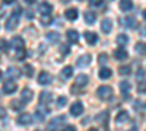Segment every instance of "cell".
Segmentation results:
<instances>
[{"mask_svg":"<svg viewBox=\"0 0 146 131\" xmlns=\"http://www.w3.org/2000/svg\"><path fill=\"white\" fill-rule=\"evenodd\" d=\"M98 96L101 99H104V101L110 99V98L113 96V89L110 88V86H100L98 88Z\"/></svg>","mask_w":146,"mask_h":131,"instance_id":"1","label":"cell"},{"mask_svg":"<svg viewBox=\"0 0 146 131\" xmlns=\"http://www.w3.org/2000/svg\"><path fill=\"white\" fill-rule=\"evenodd\" d=\"M16 89H18V86H16V83H15L13 80H12V79H9V80H6V82H5V85H3V92H5L6 95L13 93Z\"/></svg>","mask_w":146,"mask_h":131,"instance_id":"2","label":"cell"},{"mask_svg":"<svg viewBox=\"0 0 146 131\" xmlns=\"http://www.w3.org/2000/svg\"><path fill=\"white\" fill-rule=\"evenodd\" d=\"M120 23L123 26H126V28H131V29H135L136 26H137V22H136V19L135 18H131V16H127V18H123L120 20Z\"/></svg>","mask_w":146,"mask_h":131,"instance_id":"3","label":"cell"},{"mask_svg":"<svg viewBox=\"0 0 146 131\" xmlns=\"http://www.w3.org/2000/svg\"><path fill=\"white\" fill-rule=\"evenodd\" d=\"M18 23H19V16H15V15H12L7 20H6V29L9 31H13L16 26H18Z\"/></svg>","mask_w":146,"mask_h":131,"instance_id":"4","label":"cell"},{"mask_svg":"<svg viewBox=\"0 0 146 131\" xmlns=\"http://www.w3.org/2000/svg\"><path fill=\"white\" fill-rule=\"evenodd\" d=\"M82 112H83V105H82V102H75V103L70 106V114H72L73 117H79Z\"/></svg>","mask_w":146,"mask_h":131,"instance_id":"5","label":"cell"},{"mask_svg":"<svg viewBox=\"0 0 146 131\" xmlns=\"http://www.w3.org/2000/svg\"><path fill=\"white\" fill-rule=\"evenodd\" d=\"M53 80V77L50 76V73H47V71H41L40 76H38V83L40 85H50Z\"/></svg>","mask_w":146,"mask_h":131,"instance_id":"6","label":"cell"},{"mask_svg":"<svg viewBox=\"0 0 146 131\" xmlns=\"http://www.w3.org/2000/svg\"><path fill=\"white\" fill-rule=\"evenodd\" d=\"M31 122H32V117L27 112H23L18 117V124H21V125H29Z\"/></svg>","mask_w":146,"mask_h":131,"instance_id":"7","label":"cell"},{"mask_svg":"<svg viewBox=\"0 0 146 131\" xmlns=\"http://www.w3.org/2000/svg\"><path fill=\"white\" fill-rule=\"evenodd\" d=\"M40 101H41V103H42V105H48V103H50V102L53 101V93L47 92V90L41 92V95H40Z\"/></svg>","mask_w":146,"mask_h":131,"instance_id":"8","label":"cell"},{"mask_svg":"<svg viewBox=\"0 0 146 131\" xmlns=\"http://www.w3.org/2000/svg\"><path fill=\"white\" fill-rule=\"evenodd\" d=\"M129 121V114L126 112V111H121V112H118V115L115 117V122L118 124V125H121V124H126Z\"/></svg>","mask_w":146,"mask_h":131,"instance_id":"9","label":"cell"},{"mask_svg":"<svg viewBox=\"0 0 146 131\" xmlns=\"http://www.w3.org/2000/svg\"><path fill=\"white\" fill-rule=\"evenodd\" d=\"M38 10H40V13H41V15H50V13H51V10H53V7H51L50 3L42 2V3L40 5Z\"/></svg>","mask_w":146,"mask_h":131,"instance_id":"10","label":"cell"},{"mask_svg":"<svg viewBox=\"0 0 146 131\" xmlns=\"http://www.w3.org/2000/svg\"><path fill=\"white\" fill-rule=\"evenodd\" d=\"M23 45H25V42H23V39L21 37H13L12 38V47L18 51V50H22Z\"/></svg>","mask_w":146,"mask_h":131,"instance_id":"11","label":"cell"},{"mask_svg":"<svg viewBox=\"0 0 146 131\" xmlns=\"http://www.w3.org/2000/svg\"><path fill=\"white\" fill-rule=\"evenodd\" d=\"M67 39H69V42H72V44H76V42L79 41V34H78V31L69 29V31H67Z\"/></svg>","mask_w":146,"mask_h":131,"instance_id":"12","label":"cell"},{"mask_svg":"<svg viewBox=\"0 0 146 131\" xmlns=\"http://www.w3.org/2000/svg\"><path fill=\"white\" fill-rule=\"evenodd\" d=\"M91 63V55L89 54H83L78 58V66L79 67H86Z\"/></svg>","mask_w":146,"mask_h":131,"instance_id":"13","label":"cell"},{"mask_svg":"<svg viewBox=\"0 0 146 131\" xmlns=\"http://www.w3.org/2000/svg\"><path fill=\"white\" fill-rule=\"evenodd\" d=\"M32 96H34L32 90H29V89H23V90H22V96H21V101H22L23 103H28V102L32 99Z\"/></svg>","mask_w":146,"mask_h":131,"instance_id":"14","label":"cell"},{"mask_svg":"<svg viewBox=\"0 0 146 131\" xmlns=\"http://www.w3.org/2000/svg\"><path fill=\"white\" fill-rule=\"evenodd\" d=\"M88 83V76H85V74H79L78 77H76V82H75V88H82V86H85Z\"/></svg>","mask_w":146,"mask_h":131,"instance_id":"15","label":"cell"},{"mask_svg":"<svg viewBox=\"0 0 146 131\" xmlns=\"http://www.w3.org/2000/svg\"><path fill=\"white\" fill-rule=\"evenodd\" d=\"M85 39H86L88 44L94 45V44H96V41H98V35L94 34V32H85Z\"/></svg>","mask_w":146,"mask_h":131,"instance_id":"16","label":"cell"},{"mask_svg":"<svg viewBox=\"0 0 146 131\" xmlns=\"http://www.w3.org/2000/svg\"><path fill=\"white\" fill-rule=\"evenodd\" d=\"M101 28H102L104 34H110V32H111V29H113V22H111V19H104L102 23H101Z\"/></svg>","mask_w":146,"mask_h":131,"instance_id":"17","label":"cell"},{"mask_svg":"<svg viewBox=\"0 0 146 131\" xmlns=\"http://www.w3.org/2000/svg\"><path fill=\"white\" fill-rule=\"evenodd\" d=\"M7 76L13 80V79H18L21 76V70L18 67H9L7 68Z\"/></svg>","mask_w":146,"mask_h":131,"instance_id":"18","label":"cell"},{"mask_svg":"<svg viewBox=\"0 0 146 131\" xmlns=\"http://www.w3.org/2000/svg\"><path fill=\"white\" fill-rule=\"evenodd\" d=\"M114 57L117 58V60H126L127 58V51L124 48H117L114 51Z\"/></svg>","mask_w":146,"mask_h":131,"instance_id":"19","label":"cell"},{"mask_svg":"<svg viewBox=\"0 0 146 131\" xmlns=\"http://www.w3.org/2000/svg\"><path fill=\"white\" fill-rule=\"evenodd\" d=\"M64 15H66V19H69V20H75V19L78 18V10H76V9H73V7H70V9H67V10L64 12Z\"/></svg>","mask_w":146,"mask_h":131,"instance_id":"20","label":"cell"},{"mask_svg":"<svg viewBox=\"0 0 146 131\" xmlns=\"http://www.w3.org/2000/svg\"><path fill=\"white\" fill-rule=\"evenodd\" d=\"M111 74H113V71L111 70H110L108 67H101L100 68V77L101 79H110V77H111Z\"/></svg>","mask_w":146,"mask_h":131,"instance_id":"21","label":"cell"},{"mask_svg":"<svg viewBox=\"0 0 146 131\" xmlns=\"http://www.w3.org/2000/svg\"><path fill=\"white\" fill-rule=\"evenodd\" d=\"M95 19H96V15L94 12H85V22L86 23L92 25V23H95Z\"/></svg>","mask_w":146,"mask_h":131,"instance_id":"22","label":"cell"},{"mask_svg":"<svg viewBox=\"0 0 146 131\" xmlns=\"http://www.w3.org/2000/svg\"><path fill=\"white\" fill-rule=\"evenodd\" d=\"M133 7V3H131V0H121L120 2V9L121 10H124V12H129L130 9Z\"/></svg>","mask_w":146,"mask_h":131,"instance_id":"23","label":"cell"},{"mask_svg":"<svg viewBox=\"0 0 146 131\" xmlns=\"http://www.w3.org/2000/svg\"><path fill=\"white\" fill-rule=\"evenodd\" d=\"M120 89H121V93L124 95V96H129V92H130V83L129 82H121L120 83Z\"/></svg>","mask_w":146,"mask_h":131,"instance_id":"24","label":"cell"},{"mask_svg":"<svg viewBox=\"0 0 146 131\" xmlns=\"http://www.w3.org/2000/svg\"><path fill=\"white\" fill-rule=\"evenodd\" d=\"M135 50H136L137 54L145 55V54H146V42H137V44L135 45Z\"/></svg>","mask_w":146,"mask_h":131,"instance_id":"25","label":"cell"},{"mask_svg":"<svg viewBox=\"0 0 146 131\" xmlns=\"http://www.w3.org/2000/svg\"><path fill=\"white\" fill-rule=\"evenodd\" d=\"M47 39L50 42H58L60 41V34H57V32H48L47 34Z\"/></svg>","mask_w":146,"mask_h":131,"instance_id":"26","label":"cell"},{"mask_svg":"<svg viewBox=\"0 0 146 131\" xmlns=\"http://www.w3.org/2000/svg\"><path fill=\"white\" fill-rule=\"evenodd\" d=\"M72 74H73V67H70V66H66V67L62 70L63 79H69V77H72Z\"/></svg>","mask_w":146,"mask_h":131,"instance_id":"27","label":"cell"},{"mask_svg":"<svg viewBox=\"0 0 146 131\" xmlns=\"http://www.w3.org/2000/svg\"><path fill=\"white\" fill-rule=\"evenodd\" d=\"M23 106H25V103H23L22 101H12V108H13L15 111H21V109H23Z\"/></svg>","mask_w":146,"mask_h":131,"instance_id":"28","label":"cell"},{"mask_svg":"<svg viewBox=\"0 0 146 131\" xmlns=\"http://www.w3.org/2000/svg\"><path fill=\"white\" fill-rule=\"evenodd\" d=\"M96 120H98L101 124H107V121H108V112H107V111L100 112V115L96 117Z\"/></svg>","mask_w":146,"mask_h":131,"instance_id":"29","label":"cell"},{"mask_svg":"<svg viewBox=\"0 0 146 131\" xmlns=\"http://www.w3.org/2000/svg\"><path fill=\"white\" fill-rule=\"evenodd\" d=\"M117 42L120 45H126V44H129V37H127L126 34H120L118 37H117Z\"/></svg>","mask_w":146,"mask_h":131,"instance_id":"30","label":"cell"},{"mask_svg":"<svg viewBox=\"0 0 146 131\" xmlns=\"http://www.w3.org/2000/svg\"><path fill=\"white\" fill-rule=\"evenodd\" d=\"M118 73H120L121 76H129V74L131 73V68H130V66H121V67L118 68Z\"/></svg>","mask_w":146,"mask_h":131,"instance_id":"31","label":"cell"},{"mask_svg":"<svg viewBox=\"0 0 146 131\" xmlns=\"http://www.w3.org/2000/svg\"><path fill=\"white\" fill-rule=\"evenodd\" d=\"M89 3H91V6L92 7H101V9H104L105 7V3H104V0H89Z\"/></svg>","mask_w":146,"mask_h":131,"instance_id":"32","label":"cell"},{"mask_svg":"<svg viewBox=\"0 0 146 131\" xmlns=\"http://www.w3.org/2000/svg\"><path fill=\"white\" fill-rule=\"evenodd\" d=\"M10 48V44L6 41V39H0V51H3V53H7Z\"/></svg>","mask_w":146,"mask_h":131,"instance_id":"33","label":"cell"},{"mask_svg":"<svg viewBox=\"0 0 146 131\" xmlns=\"http://www.w3.org/2000/svg\"><path fill=\"white\" fill-rule=\"evenodd\" d=\"M64 121H66V117H63V115H62V117L54 118V120L50 122V125H51V127H57V125H60V122H64Z\"/></svg>","mask_w":146,"mask_h":131,"instance_id":"34","label":"cell"},{"mask_svg":"<svg viewBox=\"0 0 146 131\" xmlns=\"http://www.w3.org/2000/svg\"><path fill=\"white\" fill-rule=\"evenodd\" d=\"M133 106H135V109H137L139 112H142V111L146 109V103H143L142 101H136L135 103H133Z\"/></svg>","mask_w":146,"mask_h":131,"instance_id":"35","label":"cell"},{"mask_svg":"<svg viewBox=\"0 0 146 131\" xmlns=\"http://www.w3.org/2000/svg\"><path fill=\"white\" fill-rule=\"evenodd\" d=\"M23 73H25L28 77H31V76L34 74V68H32V66H23Z\"/></svg>","mask_w":146,"mask_h":131,"instance_id":"36","label":"cell"},{"mask_svg":"<svg viewBox=\"0 0 146 131\" xmlns=\"http://www.w3.org/2000/svg\"><path fill=\"white\" fill-rule=\"evenodd\" d=\"M66 103H67V98H66V96H60V98L57 99V106H58V108H63Z\"/></svg>","mask_w":146,"mask_h":131,"instance_id":"37","label":"cell"},{"mask_svg":"<svg viewBox=\"0 0 146 131\" xmlns=\"http://www.w3.org/2000/svg\"><path fill=\"white\" fill-rule=\"evenodd\" d=\"M51 22H53V19L48 16V15H44V16L41 18V23H42V25H50Z\"/></svg>","mask_w":146,"mask_h":131,"instance_id":"38","label":"cell"},{"mask_svg":"<svg viewBox=\"0 0 146 131\" xmlns=\"http://www.w3.org/2000/svg\"><path fill=\"white\" fill-rule=\"evenodd\" d=\"M16 57L19 58V60L25 58V50H23V48H22V50H18V51H16Z\"/></svg>","mask_w":146,"mask_h":131,"instance_id":"39","label":"cell"},{"mask_svg":"<svg viewBox=\"0 0 146 131\" xmlns=\"http://www.w3.org/2000/svg\"><path fill=\"white\" fill-rule=\"evenodd\" d=\"M137 89H139V92H140V93H146V82H142L140 85H139V88H137Z\"/></svg>","mask_w":146,"mask_h":131,"instance_id":"40","label":"cell"},{"mask_svg":"<svg viewBox=\"0 0 146 131\" xmlns=\"http://www.w3.org/2000/svg\"><path fill=\"white\" fill-rule=\"evenodd\" d=\"M60 51H62L64 55H67L70 50H69V47H67V45H62V48H60Z\"/></svg>","mask_w":146,"mask_h":131,"instance_id":"41","label":"cell"},{"mask_svg":"<svg viewBox=\"0 0 146 131\" xmlns=\"http://www.w3.org/2000/svg\"><path fill=\"white\" fill-rule=\"evenodd\" d=\"M63 131H76V127H73V125H70V124H69V125H66V127H64V130H63Z\"/></svg>","mask_w":146,"mask_h":131,"instance_id":"42","label":"cell"},{"mask_svg":"<svg viewBox=\"0 0 146 131\" xmlns=\"http://www.w3.org/2000/svg\"><path fill=\"white\" fill-rule=\"evenodd\" d=\"M21 12H22V9L18 6V7H15V10H13V15H15V16H19V15H21Z\"/></svg>","mask_w":146,"mask_h":131,"instance_id":"43","label":"cell"},{"mask_svg":"<svg viewBox=\"0 0 146 131\" xmlns=\"http://www.w3.org/2000/svg\"><path fill=\"white\" fill-rule=\"evenodd\" d=\"M27 16H28V19H32V18H34V13H32L31 10H28V12H27Z\"/></svg>","mask_w":146,"mask_h":131,"instance_id":"44","label":"cell"},{"mask_svg":"<svg viewBox=\"0 0 146 131\" xmlns=\"http://www.w3.org/2000/svg\"><path fill=\"white\" fill-rule=\"evenodd\" d=\"M140 35H143V37H145V35H146V28H145V26H142V31H140Z\"/></svg>","mask_w":146,"mask_h":131,"instance_id":"45","label":"cell"},{"mask_svg":"<svg viewBox=\"0 0 146 131\" xmlns=\"http://www.w3.org/2000/svg\"><path fill=\"white\" fill-rule=\"evenodd\" d=\"M100 60H101L102 63H104V61H107V55H105V54H102V55H101V58H100Z\"/></svg>","mask_w":146,"mask_h":131,"instance_id":"46","label":"cell"},{"mask_svg":"<svg viewBox=\"0 0 146 131\" xmlns=\"http://www.w3.org/2000/svg\"><path fill=\"white\" fill-rule=\"evenodd\" d=\"M145 76V73H143V70H139V79H142Z\"/></svg>","mask_w":146,"mask_h":131,"instance_id":"47","label":"cell"},{"mask_svg":"<svg viewBox=\"0 0 146 131\" xmlns=\"http://www.w3.org/2000/svg\"><path fill=\"white\" fill-rule=\"evenodd\" d=\"M25 2H27V3H29V5H32V3H35V2H36V0H25Z\"/></svg>","mask_w":146,"mask_h":131,"instance_id":"48","label":"cell"},{"mask_svg":"<svg viewBox=\"0 0 146 131\" xmlns=\"http://www.w3.org/2000/svg\"><path fill=\"white\" fill-rule=\"evenodd\" d=\"M3 2H5V3H13L15 0H3Z\"/></svg>","mask_w":146,"mask_h":131,"instance_id":"49","label":"cell"},{"mask_svg":"<svg viewBox=\"0 0 146 131\" xmlns=\"http://www.w3.org/2000/svg\"><path fill=\"white\" fill-rule=\"evenodd\" d=\"M88 131H98V130H96V128H91V130H88Z\"/></svg>","mask_w":146,"mask_h":131,"instance_id":"50","label":"cell"},{"mask_svg":"<svg viewBox=\"0 0 146 131\" xmlns=\"http://www.w3.org/2000/svg\"><path fill=\"white\" fill-rule=\"evenodd\" d=\"M143 18H145V19H146V10H145V12H143Z\"/></svg>","mask_w":146,"mask_h":131,"instance_id":"51","label":"cell"},{"mask_svg":"<svg viewBox=\"0 0 146 131\" xmlns=\"http://www.w3.org/2000/svg\"><path fill=\"white\" fill-rule=\"evenodd\" d=\"M129 131H137L136 128H131V130H129Z\"/></svg>","mask_w":146,"mask_h":131,"instance_id":"52","label":"cell"},{"mask_svg":"<svg viewBox=\"0 0 146 131\" xmlns=\"http://www.w3.org/2000/svg\"><path fill=\"white\" fill-rule=\"evenodd\" d=\"M0 79H2V71H0Z\"/></svg>","mask_w":146,"mask_h":131,"instance_id":"53","label":"cell"},{"mask_svg":"<svg viewBox=\"0 0 146 131\" xmlns=\"http://www.w3.org/2000/svg\"><path fill=\"white\" fill-rule=\"evenodd\" d=\"M35 131H40V130H35Z\"/></svg>","mask_w":146,"mask_h":131,"instance_id":"54","label":"cell"},{"mask_svg":"<svg viewBox=\"0 0 146 131\" xmlns=\"http://www.w3.org/2000/svg\"><path fill=\"white\" fill-rule=\"evenodd\" d=\"M54 131H57V130H54Z\"/></svg>","mask_w":146,"mask_h":131,"instance_id":"55","label":"cell"}]
</instances>
